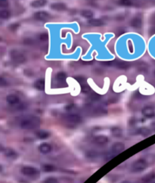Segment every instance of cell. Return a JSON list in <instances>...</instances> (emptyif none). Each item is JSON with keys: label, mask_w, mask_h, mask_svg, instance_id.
Here are the masks:
<instances>
[{"label": "cell", "mask_w": 155, "mask_h": 183, "mask_svg": "<svg viewBox=\"0 0 155 183\" xmlns=\"http://www.w3.org/2000/svg\"><path fill=\"white\" fill-rule=\"evenodd\" d=\"M11 55V58L12 61H14L15 63H23L26 60V58L24 55L22 54L21 52H20L17 50H12L10 53Z\"/></svg>", "instance_id": "277c9868"}, {"label": "cell", "mask_w": 155, "mask_h": 183, "mask_svg": "<svg viewBox=\"0 0 155 183\" xmlns=\"http://www.w3.org/2000/svg\"><path fill=\"white\" fill-rule=\"evenodd\" d=\"M139 133H140L142 136L147 137V136L151 135V131H150L148 129H147V128H142V129H141L140 130H139Z\"/></svg>", "instance_id": "484cf974"}, {"label": "cell", "mask_w": 155, "mask_h": 183, "mask_svg": "<svg viewBox=\"0 0 155 183\" xmlns=\"http://www.w3.org/2000/svg\"><path fill=\"white\" fill-rule=\"evenodd\" d=\"M121 183H131V182H129V181H123V182H122Z\"/></svg>", "instance_id": "836d02e7"}, {"label": "cell", "mask_w": 155, "mask_h": 183, "mask_svg": "<svg viewBox=\"0 0 155 183\" xmlns=\"http://www.w3.org/2000/svg\"><path fill=\"white\" fill-rule=\"evenodd\" d=\"M125 150V145L122 142H116L112 145L111 150L112 152L115 154H120V153L123 152V150Z\"/></svg>", "instance_id": "52a82bcc"}, {"label": "cell", "mask_w": 155, "mask_h": 183, "mask_svg": "<svg viewBox=\"0 0 155 183\" xmlns=\"http://www.w3.org/2000/svg\"><path fill=\"white\" fill-rule=\"evenodd\" d=\"M43 183H59L58 179L55 177H49L44 180Z\"/></svg>", "instance_id": "4316f807"}, {"label": "cell", "mask_w": 155, "mask_h": 183, "mask_svg": "<svg viewBox=\"0 0 155 183\" xmlns=\"http://www.w3.org/2000/svg\"><path fill=\"white\" fill-rule=\"evenodd\" d=\"M0 17L2 19H8L10 17V12L8 10H2L0 11Z\"/></svg>", "instance_id": "d4e9b609"}, {"label": "cell", "mask_w": 155, "mask_h": 183, "mask_svg": "<svg viewBox=\"0 0 155 183\" xmlns=\"http://www.w3.org/2000/svg\"><path fill=\"white\" fill-rule=\"evenodd\" d=\"M142 113H143L144 116H146L148 118H151L154 116L155 112L153 107H145L142 109Z\"/></svg>", "instance_id": "9c48e42d"}, {"label": "cell", "mask_w": 155, "mask_h": 183, "mask_svg": "<svg viewBox=\"0 0 155 183\" xmlns=\"http://www.w3.org/2000/svg\"><path fill=\"white\" fill-rule=\"evenodd\" d=\"M40 124V119L37 116H30L24 119L21 123V127L23 129H33L39 126Z\"/></svg>", "instance_id": "6da1fadb"}, {"label": "cell", "mask_w": 155, "mask_h": 183, "mask_svg": "<svg viewBox=\"0 0 155 183\" xmlns=\"http://www.w3.org/2000/svg\"><path fill=\"white\" fill-rule=\"evenodd\" d=\"M81 15L86 18H91L93 16V12L90 10H82L81 11Z\"/></svg>", "instance_id": "cb8c5ba5"}, {"label": "cell", "mask_w": 155, "mask_h": 183, "mask_svg": "<svg viewBox=\"0 0 155 183\" xmlns=\"http://www.w3.org/2000/svg\"><path fill=\"white\" fill-rule=\"evenodd\" d=\"M9 2L7 1H0V6L1 7H6L8 6Z\"/></svg>", "instance_id": "d6a6232c"}, {"label": "cell", "mask_w": 155, "mask_h": 183, "mask_svg": "<svg viewBox=\"0 0 155 183\" xmlns=\"http://www.w3.org/2000/svg\"><path fill=\"white\" fill-rule=\"evenodd\" d=\"M56 79L59 82H65L66 80V74L63 72H58L56 75Z\"/></svg>", "instance_id": "7402d4cb"}, {"label": "cell", "mask_w": 155, "mask_h": 183, "mask_svg": "<svg viewBox=\"0 0 155 183\" xmlns=\"http://www.w3.org/2000/svg\"><path fill=\"white\" fill-rule=\"evenodd\" d=\"M152 127H153V129L155 130V122H154V123L153 125H152Z\"/></svg>", "instance_id": "e575fe53"}, {"label": "cell", "mask_w": 155, "mask_h": 183, "mask_svg": "<svg viewBox=\"0 0 155 183\" xmlns=\"http://www.w3.org/2000/svg\"><path fill=\"white\" fill-rule=\"evenodd\" d=\"M42 169L44 172H54L56 170V168L54 165H52V164H44L42 166Z\"/></svg>", "instance_id": "44dd1931"}, {"label": "cell", "mask_w": 155, "mask_h": 183, "mask_svg": "<svg viewBox=\"0 0 155 183\" xmlns=\"http://www.w3.org/2000/svg\"><path fill=\"white\" fill-rule=\"evenodd\" d=\"M132 27H133L135 28H140L142 25V20L139 17H135L132 19L130 22Z\"/></svg>", "instance_id": "4fadbf2b"}, {"label": "cell", "mask_w": 155, "mask_h": 183, "mask_svg": "<svg viewBox=\"0 0 155 183\" xmlns=\"http://www.w3.org/2000/svg\"><path fill=\"white\" fill-rule=\"evenodd\" d=\"M65 119L71 125H77L81 122V117L77 114H68L65 117Z\"/></svg>", "instance_id": "5b68a950"}, {"label": "cell", "mask_w": 155, "mask_h": 183, "mask_svg": "<svg viewBox=\"0 0 155 183\" xmlns=\"http://www.w3.org/2000/svg\"><path fill=\"white\" fill-rule=\"evenodd\" d=\"M22 174L29 177H37L39 176V171L38 169L33 166H26L21 169Z\"/></svg>", "instance_id": "3957f363"}, {"label": "cell", "mask_w": 155, "mask_h": 183, "mask_svg": "<svg viewBox=\"0 0 155 183\" xmlns=\"http://www.w3.org/2000/svg\"><path fill=\"white\" fill-rule=\"evenodd\" d=\"M5 156L8 158H11V159H16L18 157V154L16 151L11 148H6L4 151Z\"/></svg>", "instance_id": "8fae6325"}, {"label": "cell", "mask_w": 155, "mask_h": 183, "mask_svg": "<svg viewBox=\"0 0 155 183\" xmlns=\"http://www.w3.org/2000/svg\"><path fill=\"white\" fill-rule=\"evenodd\" d=\"M82 90L83 93H86V94L90 92V89H89L87 86H83V87H82Z\"/></svg>", "instance_id": "1f68e13d"}, {"label": "cell", "mask_w": 155, "mask_h": 183, "mask_svg": "<svg viewBox=\"0 0 155 183\" xmlns=\"http://www.w3.org/2000/svg\"><path fill=\"white\" fill-rule=\"evenodd\" d=\"M51 8L56 11H65L67 9V5L63 2H55L52 4Z\"/></svg>", "instance_id": "7c38bea8"}, {"label": "cell", "mask_w": 155, "mask_h": 183, "mask_svg": "<svg viewBox=\"0 0 155 183\" xmlns=\"http://www.w3.org/2000/svg\"><path fill=\"white\" fill-rule=\"evenodd\" d=\"M94 141H95L96 144H100V145H104V144H107L109 141V139L105 135H98V136H96L95 137Z\"/></svg>", "instance_id": "30bf717a"}, {"label": "cell", "mask_w": 155, "mask_h": 183, "mask_svg": "<svg viewBox=\"0 0 155 183\" xmlns=\"http://www.w3.org/2000/svg\"><path fill=\"white\" fill-rule=\"evenodd\" d=\"M34 18L37 21H47L51 18V15L47 11H39L34 14Z\"/></svg>", "instance_id": "8992f818"}, {"label": "cell", "mask_w": 155, "mask_h": 183, "mask_svg": "<svg viewBox=\"0 0 155 183\" xmlns=\"http://www.w3.org/2000/svg\"><path fill=\"white\" fill-rule=\"evenodd\" d=\"M88 24L93 27H101L103 25L104 23L100 19H90L88 21Z\"/></svg>", "instance_id": "ffe728a7"}, {"label": "cell", "mask_w": 155, "mask_h": 183, "mask_svg": "<svg viewBox=\"0 0 155 183\" xmlns=\"http://www.w3.org/2000/svg\"><path fill=\"white\" fill-rule=\"evenodd\" d=\"M50 135H51L50 132L45 130H39L36 132V136L39 139H46L50 137Z\"/></svg>", "instance_id": "9a60e30c"}, {"label": "cell", "mask_w": 155, "mask_h": 183, "mask_svg": "<svg viewBox=\"0 0 155 183\" xmlns=\"http://www.w3.org/2000/svg\"><path fill=\"white\" fill-rule=\"evenodd\" d=\"M6 101L10 105H15L19 103V98L15 94H9V96H7Z\"/></svg>", "instance_id": "5bb4252c"}, {"label": "cell", "mask_w": 155, "mask_h": 183, "mask_svg": "<svg viewBox=\"0 0 155 183\" xmlns=\"http://www.w3.org/2000/svg\"><path fill=\"white\" fill-rule=\"evenodd\" d=\"M97 155H98L97 153L95 152V151H92H92H89V152L87 154V156H88L89 158H93V157H95L96 156H97Z\"/></svg>", "instance_id": "f546056e"}, {"label": "cell", "mask_w": 155, "mask_h": 183, "mask_svg": "<svg viewBox=\"0 0 155 183\" xmlns=\"http://www.w3.org/2000/svg\"><path fill=\"white\" fill-rule=\"evenodd\" d=\"M119 4L121 5H125V6H130V5H132L133 3L131 1H120L119 2Z\"/></svg>", "instance_id": "f1b7e54d"}, {"label": "cell", "mask_w": 155, "mask_h": 183, "mask_svg": "<svg viewBox=\"0 0 155 183\" xmlns=\"http://www.w3.org/2000/svg\"><path fill=\"white\" fill-rule=\"evenodd\" d=\"M39 38L42 41H46L49 39V35L47 33H42L39 34Z\"/></svg>", "instance_id": "83f0119b"}, {"label": "cell", "mask_w": 155, "mask_h": 183, "mask_svg": "<svg viewBox=\"0 0 155 183\" xmlns=\"http://www.w3.org/2000/svg\"><path fill=\"white\" fill-rule=\"evenodd\" d=\"M19 27V24H11V26H10V30H11V31H16L17 28Z\"/></svg>", "instance_id": "4dcf8cb0"}, {"label": "cell", "mask_w": 155, "mask_h": 183, "mask_svg": "<svg viewBox=\"0 0 155 183\" xmlns=\"http://www.w3.org/2000/svg\"><path fill=\"white\" fill-rule=\"evenodd\" d=\"M142 182L145 183L151 182L155 180V172H151L145 175L143 178L142 179Z\"/></svg>", "instance_id": "2e32d148"}, {"label": "cell", "mask_w": 155, "mask_h": 183, "mask_svg": "<svg viewBox=\"0 0 155 183\" xmlns=\"http://www.w3.org/2000/svg\"><path fill=\"white\" fill-rule=\"evenodd\" d=\"M154 183H155V182H154Z\"/></svg>", "instance_id": "d590c367"}, {"label": "cell", "mask_w": 155, "mask_h": 183, "mask_svg": "<svg viewBox=\"0 0 155 183\" xmlns=\"http://www.w3.org/2000/svg\"><path fill=\"white\" fill-rule=\"evenodd\" d=\"M52 146L51 144H48V143H43L39 145V152L42 153V154H49L52 151Z\"/></svg>", "instance_id": "ba28073f"}, {"label": "cell", "mask_w": 155, "mask_h": 183, "mask_svg": "<svg viewBox=\"0 0 155 183\" xmlns=\"http://www.w3.org/2000/svg\"><path fill=\"white\" fill-rule=\"evenodd\" d=\"M34 87L38 90H43L45 88V81L43 79H39L34 82Z\"/></svg>", "instance_id": "d6986e66"}, {"label": "cell", "mask_w": 155, "mask_h": 183, "mask_svg": "<svg viewBox=\"0 0 155 183\" xmlns=\"http://www.w3.org/2000/svg\"><path fill=\"white\" fill-rule=\"evenodd\" d=\"M46 3V1H34L31 3V6L33 8H39V7L44 6Z\"/></svg>", "instance_id": "603a6c76"}, {"label": "cell", "mask_w": 155, "mask_h": 183, "mask_svg": "<svg viewBox=\"0 0 155 183\" xmlns=\"http://www.w3.org/2000/svg\"><path fill=\"white\" fill-rule=\"evenodd\" d=\"M110 131H111V134H112L113 136H114V137H120L123 135V131L119 127H113Z\"/></svg>", "instance_id": "ac0fdd59"}, {"label": "cell", "mask_w": 155, "mask_h": 183, "mask_svg": "<svg viewBox=\"0 0 155 183\" xmlns=\"http://www.w3.org/2000/svg\"><path fill=\"white\" fill-rule=\"evenodd\" d=\"M148 166V162L145 159H138L132 165V170L134 172H140L144 171Z\"/></svg>", "instance_id": "7a4b0ae2"}, {"label": "cell", "mask_w": 155, "mask_h": 183, "mask_svg": "<svg viewBox=\"0 0 155 183\" xmlns=\"http://www.w3.org/2000/svg\"><path fill=\"white\" fill-rule=\"evenodd\" d=\"M113 64L114 66H116L117 68L122 70H126L129 68V64L125 62L122 61H114L113 62Z\"/></svg>", "instance_id": "e0dca14e"}]
</instances>
